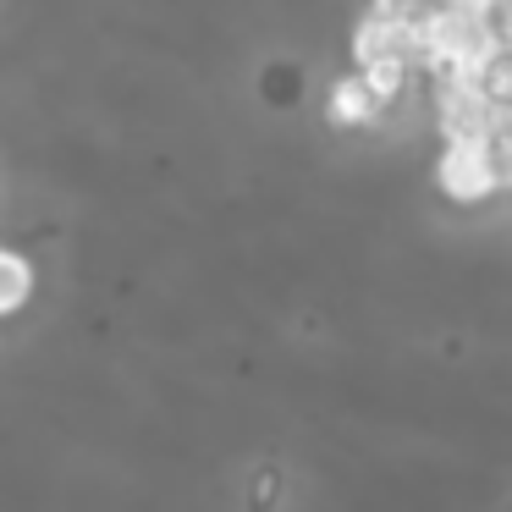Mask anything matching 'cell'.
Masks as SVG:
<instances>
[{
	"label": "cell",
	"mask_w": 512,
	"mask_h": 512,
	"mask_svg": "<svg viewBox=\"0 0 512 512\" xmlns=\"http://www.w3.org/2000/svg\"><path fill=\"white\" fill-rule=\"evenodd\" d=\"M353 72L369 83V89H375V100L386 105V111L413 89V78H419V67H413L408 56H386V61H369V67H353Z\"/></svg>",
	"instance_id": "4"
},
{
	"label": "cell",
	"mask_w": 512,
	"mask_h": 512,
	"mask_svg": "<svg viewBox=\"0 0 512 512\" xmlns=\"http://www.w3.org/2000/svg\"><path fill=\"white\" fill-rule=\"evenodd\" d=\"M386 56H408L419 67V39H413L408 23H391L380 12H364L353 28V67H369V61H386Z\"/></svg>",
	"instance_id": "2"
},
{
	"label": "cell",
	"mask_w": 512,
	"mask_h": 512,
	"mask_svg": "<svg viewBox=\"0 0 512 512\" xmlns=\"http://www.w3.org/2000/svg\"><path fill=\"white\" fill-rule=\"evenodd\" d=\"M441 0H369V12H380V17H391V23H424V17L435 12Z\"/></svg>",
	"instance_id": "6"
},
{
	"label": "cell",
	"mask_w": 512,
	"mask_h": 512,
	"mask_svg": "<svg viewBox=\"0 0 512 512\" xmlns=\"http://www.w3.org/2000/svg\"><path fill=\"white\" fill-rule=\"evenodd\" d=\"M435 188L452 204H485L496 193V171H490V138H441L435 155Z\"/></svg>",
	"instance_id": "1"
},
{
	"label": "cell",
	"mask_w": 512,
	"mask_h": 512,
	"mask_svg": "<svg viewBox=\"0 0 512 512\" xmlns=\"http://www.w3.org/2000/svg\"><path fill=\"white\" fill-rule=\"evenodd\" d=\"M28 298H34V265L17 248H0V320L17 314Z\"/></svg>",
	"instance_id": "5"
},
{
	"label": "cell",
	"mask_w": 512,
	"mask_h": 512,
	"mask_svg": "<svg viewBox=\"0 0 512 512\" xmlns=\"http://www.w3.org/2000/svg\"><path fill=\"white\" fill-rule=\"evenodd\" d=\"M380 116H386V105L375 100V89H369L358 72H347V78L331 83V94H325V122L342 127V133H364V127H375Z\"/></svg>",
	"instance_id": "3"
}]
</instances>
